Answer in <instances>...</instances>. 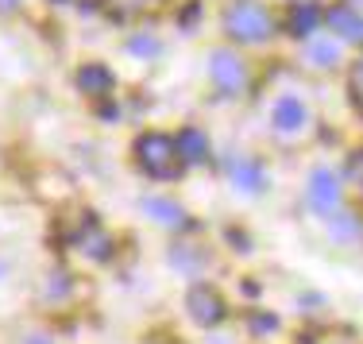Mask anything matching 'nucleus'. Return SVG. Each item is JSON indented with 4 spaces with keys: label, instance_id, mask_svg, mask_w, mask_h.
Instances as JSON below:
<instances>
[{
    "label": "nucleus",
    "instance_id": "obj_16",
    "mask_svg": "<svg viewBox=\"0 0 363 344\" xmlns=\"http://www.w3.org/2000/svg\"><path fill=\"white\" fill-rule=\"evenodd\" d=\"M348 89H352V101H356V109L363 113V58L356 66H352V77H348Z\"/></svg>",
    "mask_w": 363,
    "mask_h": 344
},
{
    "label": "nucleus",
    "instance_id": "obj_18",
    "mask_svg": "<svg viewBox=\"0 0 363 344\" xmlns=\"http://www.w3.org/2000/svg\"><path fill=\"white\" fill-rule=\"evenodd\" d=\"M16 4H20V0H0V12H12Z\"/></svg>",
    "mask_w": 363,
    "mask_h": 344
},
{
    "label": "nucleus",
    "instance_id": "obj_14",
    "mask_svg": "<svg viewBox=\"0 0 363 344\" xmlns=\"http://www.w3.org/2000/svg\"><path fill=\"white\" fill-rule=\"evenodd\" d=\"M105 4H108L112 16H120V20H124V16H135V12H143V8L159 4V0H105Z\"/></svg>",
    "mask_w": 363,
    "mask_h": 344
},
{
    "label": "nucleus",
    "instance_id": "obj_17",
    "mask_svg": "<svg viewBox=\"0 0 363 344\" xmlns=\"http://www.w3.org/2000/svg\"><path fill=\"white\" fill-rule=\"evenodd\" d=\"M128 50H132V55H143V58H151V55H159V43H155L151 35H135L132 43H128Z\"/></svg>",
    "mask_w": 363,
    "mask_h": 344
},
{
    "label": "nucleus",
    "instance_id": "obj_15",
    "mask_svg": "<svg viewBox=\"0 0 363 344\" xmlns=\"http://www.w3.org/2000/svg\"><path fill=\"white\" fill-rule=\"evenodd\" d=\"M309 62L313 66H333L336 62V43H313V47H309Z\"/></svg>",
    "mask_w": 363,
    "mask_h": 344
},
{
    "label": "nucleus",
    "instance_id": "obj_1",
    "mask_svg": "<svg viewBox=\"0 0 363 344\" xmlns=\"http://www.w3.org/2000/svg\"><path fill=\"white\" fill-rule=\"evenodd\" d=\"M135 162L143 167V174H151V178H178L182 174V167H186V159H182V151H178V140H170V135H162V132H147L135 140Z\"/></svg>",
    "mask_w": 363,
    "mask_h": 344
},
{
    "label": "nucleus",
    "instance_id": "obj_9",
    "mask_svg": "<svg viewBox=\"0 0 363 344\" xmlns=\"http://www.w3.org/2000/svg\"><path fill=\"white\" fill-rule=\"evenodd\" d=\"M143 213L151 221H159V225H170V228L186 225V213L174 201H167V197H143Z\"/></svg>",
    "mask_w": 363,
    "mask_h": 344
},
{
    "label": "nucleus",
    "instance_id": "obj_10",
    "mask_svg": "<svg viewBox=\"0 0 363 344\" xmlns=\"http://www.w3.org/2000/svg\"><path fill=\"white\" fill-rule=\"evenodd\" d=\"M178 151L186 162H205L209 159V140H205V132H197V128H182Z\"/></svg>",
    "mask_w": 363,
    "mask_h": 344
},
{
    "label": "nucleus",
    "instance_id": "obj_4",
    "mask_svg": "<svg viewBox=\"0 0 363 344\" xmlns=\"http://www.w3.org/2000/svg\"><path fill=\"white\" fill-rule=\"evenodd\" d=\"M186 306H189V317H194L197 325H220L224 321V298L213 287H205V282L189 287Z\"/></svg>",
    "mask_w": 363,
    "mask_h": 344
},
{
    "label": "nucleus",
    "instance_id": "obj_12",
    "mask_svg": "<svg viewBox=\"0 0 363 344\" xmlns=\"http://www.w3.org/2000/svg\"><path fill=\"white\" fill-rule=\"evenodd\" d=\"M77 248H82L85 255H93V260H105V255L112 252V244H108V236L97 228V221H89V228L77 236Z\"/></svg>",
    "mask_w": 363,
    "mask_h": 344
},
{
    "label": "nucleus",
    "instance_id": "obj_8",
    "mask_svg": "<svg viewBox=\"0 0 363 344\" xmlns=\"http://www.w3.org/2000/svg\"><path fill=\"white\" fill-rule=\"evenodd\" d=\"M274 124L282 128V132H298L301 124H306V105H301L298 97H282V101H274Z\"/></svg>",
    "mask_w": 363,
    "mask_h": 344
},
{
    "label": "nucleus",
    "instance_id": "obj_2",
    "mask_svg": "<svg viewBox=\"0 0 363 344\" xmlns=\"http://www.w3.org/2000/svg\"><path fill=\"white\" fill-rule=\"evenodd\" d=\"M224 31L236 43H263L274 31V20L267 16V8H259L255 0H236L224 12Z\"/></svg>",
    "mask_w": 363,
    "mask_h": 344
},
{
    "label": "nucleus",
    "instance_id": "obj_11",
    "mask_svg": "<svg viewBox=\"0 0 363 344\" xmlns=\"http://www.w3.org/2000/svg\"><path fill=\"white\" fill-rule=\"evenodd\" d=\"M328 23L336 28V35H340V39L363 43V20L352 12V8H333V12H328Z\"/></svg>",
    "mask_w": 363,
    "mask_h": 344
},
{
    "label": "nucleus",
    "instance_id": "obj_5",
    "mask_svg": "<svg viewBox=\"0 0 363 344\" xmlns=\"http://www.w3.org/2000/svg\"><path fill=\"white\" fill-rule=\"evenodd\" d=\"M309 201L317 205V213L333 217V213H336V201H340V182H336V174H328V170H317L313 182H309Z\"/></svg>",
    "mask_w": 363,
    "mask_h": 344
},
{
    "label": "nucleus",
    "instance_id": "obj_19",
    "mask_svg": "<svg viewBox=\"0 0 363 344\" xmlns=\"http://www.w3.org/2000/svg\"><path fill=\"white\" fill-rule=\"evenodd\" d=\"M28 344H50V337H31Z\"/></svg>",
    "mask_w": 363,
    "mask_h": 344
},
{
    "label": "nucleus",
    "instance_id": "obj_13",
    "mask_svg": "<svg viewBox=\"0 0 363 344\" xmlns=\"http://www.w3.org/2000/svg\"><path fill=\"white\" fill-rule=\"evenodd\" d=\"M232 178H236L240 190H263V170L255 162H232Z\"/></svg>",
    "mask_w": 363,
    "mask_h": 344
},
{
    "label": "nucleus",
    "instance_id": "obj_6",
    "mask_svg": "<svg viewBox=\"0 0 363 344\" xmlns=\"http://www.w3.org/2000/svg\"><path fill=\"white\" fill-rule=\"evenodd\" d=\"M112 85H116V77H112V70H108V66H101V62H89V66H82V70H77V89H82V93L105 97Z\"/></svg>",
    "mask_w": 363,
    "mask_h": 344
},
{
    "label": "nucleus",
    "instance_id": "obj_7",
    "mask_svg": "<svg viewBox=\"0 0 363 344\" xmlns=\"http://www.w3.org/2000/svg\"><path fill=\"white\" fill-rule=\"evenodd\" d=\"M317 23H321V8H317V4H290V20H286V28H290L298 39L313 35Z\"/></svg>",
    "mask_w": 363,
    "mask_h": 344
},
{
    "label": "nucleus",
    "instance_id": "obj_3",
    "mask_svg": "<svg viewBox=\"0 0 363 344\" xmlns=\"http://www.w3.org/2000/svg\"><path fill=\"white\" fill-rule=\"evenodd\" d=\"M209 74H213V82H217V89L220 93H240L244 89V82H247V74H244V62H240L232 50H213L209 55Z\"/></svg>",
    "mask_w": 363,
    "mask_h": 344
}]
</instances>
